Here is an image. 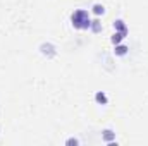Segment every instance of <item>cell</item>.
Segmentation results:
<instances>
[{
    "instance_id": "cell-1",
    "label": "cell",
    "mask_w": 148,
    "mask_h": 146,
    "mask_svg": "<svg viewBox=\"0 0 148 146\" xmlns=\"http://www.w3.org/2000/svg\"><path fill=\"white\" fill-rule=\"evenodd\" d=\"M71 23L76 29H90L91 26V19H90V12L84 9H77L74 10L71 16Z\"/></svg>"
},
{
    "instance_id": "cell-2",
    "label": "cell",
    "mask_w": 148,
    "mask_h": 146,
    "mask_svg": "<svg viewBox=\"0 0 148 146\" xmlns=\"http://www.w3.org/2000/svg\"><path fill=\"white\" fill-rule=\"evenodd\" d=\"M40 52L47 57H55L57 55V48L52 45V43H41L40 45Z\"/></svg>"
},
{
    "instance_id": "cell-3",
    "label": "cell",
    "mask_w": 148,
    "mask_h": 146,
    "mask_svg": "<svg viewBox=\"0 0 148 146\" xmlns=\"http://www.w3.org/2000/svg\"><path fill=\"white\" fill-rule=\"evenodd\" d=\"M114 28H115V31L127 35V26L124 24V21H122V19H117V21H114Z\"/></svg>"
},
{
    "instance_id": "cell-4",
    "label": "cell",
    "mask_w": 148,
    "mask_h": 146,
    "mask_svg": "<svg viewBox=\"0 0 148 146\" xmlns=\"http://www.w3.org/2000/svg\"><path fill=\"white\" fill-rule=\"evenodd\" d=\"M95 102L97 103H100V105H107V95L103 93V91H97V95H95Z\"/></svg>"
},
{
    "instance_id": "cell-5",
    "label": "cell",
    "mask_w": 148,
    "mask_h": 146,
    "mask_svg": "<svg viewBox=\"0 0 148 146\" xmlns=\"http://www.w3.org/2000/svg\"><path fill=\"white\" fill-rule=\"evenodd\" d=\"M127 50H129V48H127L126 45H115V50H114V52H115L117 57H124V55L127 53Z\"/></svg>"
},
{
    "instance_id": "cell-6",
    "label": "cell",
    "mask_w": 148,
    "mask_h": 146,
    "mask_svg": "<svg viewBox=\"0 0 148 146\" xmlns=\"http://www.w3.org/2000/svg\"><path fill=\"white\" fill-rule=\"evenodd\" d=\"M124 38H126V35H124V33H119V31H115V33L112 35L110 41L114 43V45H117V43H121V41H122Z\"/></svg>"
},
{
    "instance_id": "cell-7",
    "label": "cell",
    "mask_w": 148,
    "mask_h": 146,
    "mask_svg": "<svg viewBox=\"0 0 148 146\" xmlns=\"http://www.w3.org/2000/svg\"><path fill=\"white\" fill-rule=\"evenodd\" d=\"M90 29H91L93 33H100V31H102V23H100L98 19L91 21V26H90Z\"/></svg>"
},
{
    "instance_id": "cell-8",
    "label": "cell",
    "mask_w": 148,
    "mask_h": 146,
    "mask_svg": "<svg viewBox=\"0 0 148 146\" xmlns=\"http://www.w3.org/2000/svg\"><path fill=\"white\" fill-rule=\"evenodd\" d=\"M103 141H107V143H110L112 139H115V132L114 131H110V129H107V131H103Z\"/></svg>"
},
{
    "instance_id": "cell-9",
    "label": "cell",
    "mask_w": 148,
    "mask_h": 146,
    "mask_svg": "<svg viewBox=\"0 0 148 146\" xmlns=\"http://www.w3.org/2000/svg\"><path fill=\"white\" fill-rule=\"evenodd\" d=\"M93 14H97V16L105 14V7H103L102 3H95V5H93Z\"/></svg>"
},
{
    "instance_id": "cell-10",
    "label": "cell",
    "mask_w": 148,
    "mask_h": 146,
    "mask_svg": "<svg viewBox=\"0 0 148 146\" xmlns=\"http://www.w3.org/2000/svg\"><path fill=\"white\" fill-rule=\"evenodd\" d=\"M66 145H79V141H77V139H76V138H71V139H67V141H66Z\"/></svg>"
}]
</instances>
